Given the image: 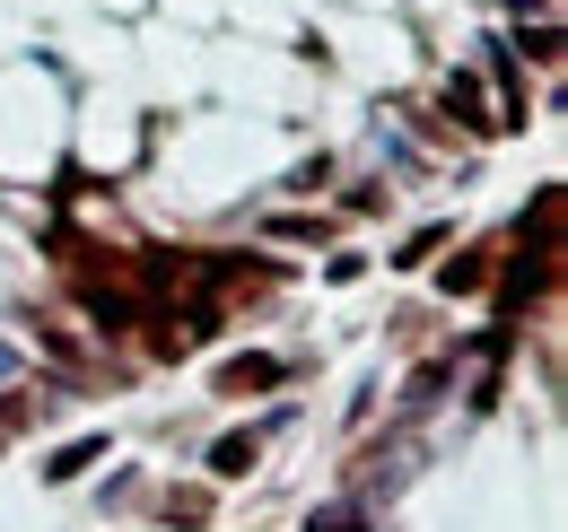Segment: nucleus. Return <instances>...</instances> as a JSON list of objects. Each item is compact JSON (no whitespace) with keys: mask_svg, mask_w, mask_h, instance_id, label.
Listing matches in <instances>:
<instances>
[{"mask_svg":"<svg viewBox=\"0 0 568 532\" xmlns=\"http://www.w3.org/2000/svg\"><path fill=\"white\" fill-rule=\"evenodd\" d=\"M9 367H18V358H9V349H0V385H9Z\"/></svg>","mask_w":568,"mask_h":532,"instance_id":"nucleus-1","label":"nucleus"}]
</instances>
